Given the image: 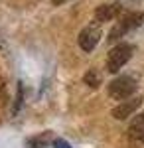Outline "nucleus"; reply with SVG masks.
Returning a JSON list of instances; mask_svg holds the SVG:
<instances>
[{"label": "nucleus", "instance_id": "11", "mask_svg": "<svg viewBox=\"0 0 144 148\" xmlns=\"http://www.w3.org/2000/svg\"><path fill=\"white\" fill-rule=\"evenodd\" d=\"M20 105H22V83H18V101H16V107H14V113H18Z\"/></svg>", "mask_w": 144, "mask_h": 148}, {"label": "nucleus", "instance_id": "1", "mask_svg": "<svg viewBox=\"0 0 144 148\" xmlns=\"http://www.w3.org/2000/svg\"><path fill=\"white\" fill-rule=\"evenodd\" d=\"M140 24H142V12H124V14L121 16V20L117 22V26L112 28L109 40H111V42H117V40L122 38L126 32L138 28Z\"/></svg>", "mask_w": 144, "mask_h": 148}, {"label": "nucleus", "instance_id": "9", "mask_svg": "<svg viewBox=\"0 0 144 148\" xmlns=\"http://www.w3.org/2000/svg\"><path fill=\"white\" fill-rule=\"evenodd\" d=\"M85 83H87L89 87H99L101 85V73L97 69H91L87 75H85Z\"/></svg>", "mask_w": 144, "mask_h": 148}, {"label": "nucleus", "instance_id": "4", "mask_svg": "<svg viewBox=\"0 0 144 148\" xmlns=\"http://www.w3.org/2000/svg\"><path fill=\"white\" fill-rule=\"evenodd\" d=\"M99 40H101L99 22L89 24L87 28H83L81 34H79V46H81V49H85V51H93L97 47V44H99Z\"/></svg>", "mask_w": 144, "mask_h": 148}, {"label": "nucleus", "instance_id": "7", "mask_svg": "<svg viewBox=\"0 0 144 148\" xmlns=\"http://www.w3.org/2000/svg\"><path fill=\"white\" fill-rule=\"evenodd\" d=\"M128 134L136 142H144V113L132 119V123L128 126Z\"/></svg>", "mask_w": 144, "mask_h": 148}, {"label": "nucleus", "instance_id": "6", "mask_svg": "<svg viewBox=\"0 0 144 148\" xmlns=\"http://www.w3.org/2000/svg\"><path fill=\"white\" fill-rule=\"evenodd\" d=\"M121 4L119 2H115V4H101L99 8H97V12H95V20L97 22H111V20H115V18H119L121 16Z\"/></svg>", "mask_w": 144, "mask_h": 148}, {"label": "nucleus", "instance_id": "5", "mask_svg": "<svg viewBox=\"0 0 144 148\" xmlns=\"http://www.w3.org/2000/svg\"><path fill=\"white\" fill-rule=\"evenodd\" d=\"M140 103L142 99H126V101H122L119 107H115V111H112V116L115 119H119V121H124V119H128V116H132L136 113V109L140 107Z\"/></svg>", "mask_w": 144, "mask_h": 148}, {"label": "nucleus", "instance_id": "2", "mask_svg": "<svg viewBox=\"0 0 144 148\" xmlns=\"http://www.w3.org/2000/svg\"><path fill=\"white\" fill-rule=\"evenodd\" d=\"M134 91H136V83L128 75L117 77L115 81L109 83V97L115 99V101H126Z\"/></svg>", "mask_w": 144, "mask_h": 148}, {"label": "nucleus", "instance_id": "10", "mask_svg": "<svg viewBox=\"0 0 144 148\" xmlns=\"http://www.w3.org/2000/svg\"><path fill=\"white\" fill-rule=\"evenodd\" d=\"M53 148H71V144L67 140H63V138H56L53 140Z\"/></svg>", "mask_w": 144, "mask_h": 148}, {"label": "nucleus", "instance_id": "3", "mask_svg": "<svg viewBox=\"0 0 144 148\" xmlns=\"http://www.w3.org/2000/svg\"><path fill=\"white\" fill-rule=\"evenodd\" d=\"M134 47L130 44H119V46H115L109 51V57H107V69H109V73H117V71H121V67L130 59L132 56Z\"/></svg>", "mask_w": 144, "mask_h": 148}, {"label": "nucleus", "instance_id": "8", "mask_svg": "<svg viewBox=\"0 0 144 148\" xmlns=\"http://www.w3.org/2000/svg\"><path fill=\"white\" fill-rule=\"evenodd\" d=\"M47 142H49V132H44V134H40L36 138H30L28 140V148H45Z\"/></svg>", "mask_w": 144, "mask_h": 148}, {"label": "nucleus", "instance_id": "12", "mask_svg": "<svg viewBox=\"0 0 144 148\" xmlns=\"http://www.w3.org/2000/svg\"><path fill=\"white\" fill-rule=\"evenodd\" d=\"M59 2H65V0H53V4H59Z\"/></svg>", "mask_w": 144, "mask_h": 148}]
</instances>
